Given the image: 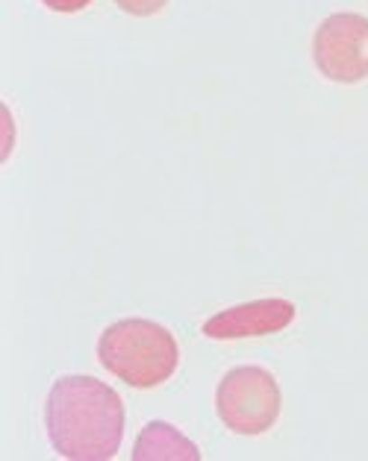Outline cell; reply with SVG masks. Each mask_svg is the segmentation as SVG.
<instances>
[{
    "label": "cell",
    "instance_id": "ba28073f",
    "mask_svg": "<svg viewBox=\"0 0 368 461\" xmlns=\"http://www.w3.org/2000/svg\"><path fill=\"white\" fill-rule=\"evenodd\" d=\"M44 6L51 9V13H60V15H74L80 13V9H86L92 0H41Z\"/></svg>",
    "mask_w": 368,
    "mask_h": 461
},
{
    "label": "cell",
    "instance_id": "5b68a950",
    "mask_svg": "<svg viewBox=\"0 0 368 461\" xmlns=\"http://www.w3.org/2000/svg\"><path fill=\"white\" fill-rule=\"evenodd\" d=\"M298 318V309L292 300L283 297H265L227 306L216 314H209L200 326V332L209 341H239V339H262V335L283 332Z\"/></svg>",
    "mask_w": 368,
    "mask_h": 461
},
{
    "label": "cell",
    "instance_id": "52a82bcc",
    "mask_svg": "<svg viewBox=\"0 0 368 461\" xmlns=\"http://www.w3.org/2000/svg\"><path fill=\"white\" fill-rule=\"evenodd\" d=\"M115 4L124 9L127 15H136V18H151L156 13H162L169 6V0H115Z\"/></svg>",
    "mask_w": 368,
    "mask_h": 461
},
{
    "label": "cell",
    "instance_id": "277c9868",
    "mask_svg": "<svg viewBox=\"0 0 368 461\" xmlns=\"http://www.w3.org/2000/svg\"><path fill=\"white\" fill-rule=\"evenodd\" d=\"M312 62L330 83L354 86L368 77V18L333 13L312 36Z\"/></svg>",
    "mask_w": 368,
    "mask_h": 461
},
{
    "label": "cell",
    "instance_id": "6da1fadb",
    "mask_svg": "<svg viewBox=\"0 0 368 461\" xmlns=\"http://www.w3.org/2000/svg\"><path fill=\"white\" fill-rule=\"evenodd\" d=\"M124 423L118 391L86 374L60 376L44 400L48 441L71 461H109L124 441Z\"/></svg>",
    "mask_w": 368,
    "mask_h": 461
},
{
    "label": "cell",
    "instance_id": "8992f818",
    "mask_svg": "<svg viewBox=\"0 0 368 461\" xmlns=\"http://www.w3.org/2000/svg\"><path fill=\"white\" fill-rule=\"evenodd\" d=\"M133 461H200V449L165 420H151L133 444Z\"/></svg>",
    "mask_w": 368,
    "mask_h": 461
},
{
    "label": "cell",
    "instance_id": "7a4b0ae2",
    "mask_svg": "<svg viewBox=\"0 0 368 461\" xmlns=\"http://www.w3.org/2000/svg\"><path fill=\"white\" fill-rule=\"evenodd\" d=\"M97 358L130 388H160L180 367V344L169 326L148 318H121L97 339Z\"/></svg>",
    "mask_w": 368,
    "mask_h": 461
},
{
    "label": "cell",
    "instance_id": "3957f363",
    "mask_svg": "<svg viewBox=\"0 0 368 461\" xmlns=\"http://www.w3.org/2000/svg\"><path fill=\"white\" fill-rule=\"evenodd\" d=\"M283 393L271 370L260 365L230 367L216 388V414L233 435H265L281 418Z\"/></svg>",
    "mask_w": 368,
    "mask_h": 461
}]
</instances>
